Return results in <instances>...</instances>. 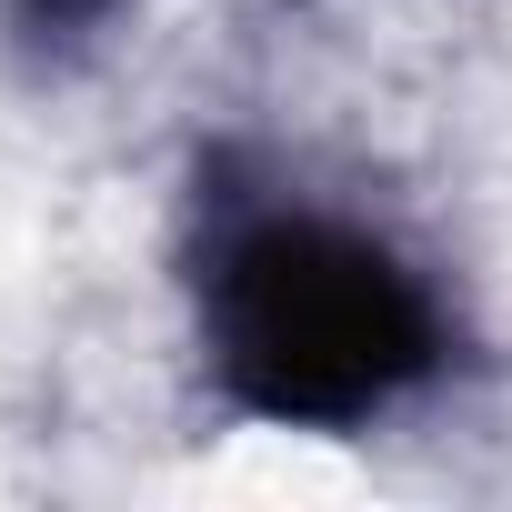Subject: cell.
<instances>
[{"label":"cell","mask_w":512,"mask_h":512,"mask_svg":"<svg viewBox=\"0 0 512 512\" xmlns=\"http://www.w3.org/2000/svg\"><path fill=\"white\" fill-rule=\"evenodd\" d=\"M231 272V362L272 412H362L422 362L402 282L352 241L262 231Z\"/></svg>","instance_id":"1"}]
</instances>
